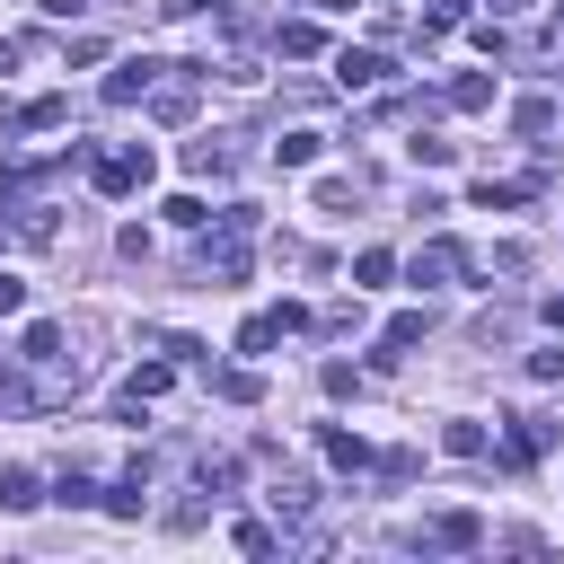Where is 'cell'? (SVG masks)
I'll use <instances>...</instances> for the list:
<instances>
[{
  "label": "cell",
  "mask_w": 564,
  "mask_h": 564,
  "mask_svg": "<svg viewBox=\"0 0 564 564\" xmlns=\"http://www.w3.org/2000/svg\"><path fill=\"white\" fill-rule=\"evenodd\" d=\"M273 335H282V318H247V326H239V352H265Z\"/></svg>",
  "instance_id": "20"
},
{
  "label": "cell",
  "mask_w": 564,
  "mask_h": 564,
  "mask_svg": "<svg viewBox=\"0 0 564 564\" xmlns=\"http://www.w3.org/2000/svg\"><path fill=\"white\" fill-rule=\"evenodd\" d=\"M44 493H36V467H0V512H36Z\"/></svg>",
  "instance_id": "5"
},
{
  "label": "cell",
  "mask_w": 564,
  "mask_h": 564,
  "mask_svg": "<svg viewBox=\"0 0 564 564\" xmlns=\"http://www.w3.org/2000/svg\"><path fill=\"white\" fill-rule=\"evenodd\" d=\"M18 362L53 371V362H62V326H27V335H18Z\"/></svg>",
  "instance_id": "8"
},
{
  "label": "cell",
  "mask_w": 564,
  "mask_h": 564,
  "mask_svg": "<svg viewBox=\"0 0 564 564\" xmlns=\"http://www.w3.org/2000/svg\"><path fill=\"white\" fill-rule=\"evenodd\" d=\"M388 273H397V256H388V247H371L362 265H352V282H388Z\"/></svg>",
  "instance_id": "22"
},
{
  "label": "cell",
  "mask_w": 564,
  "mask_h": 564,
  "mask_svg": "<svg viewBox=\"0 0 564 564\" xmlns=\"http://www.w3.org/2000/svg\"><path fill=\"white\" fill-rule=\"evenodd\" d=\"M0 70H18V44H10V36H0Z\"/></svg>",
  "instance_id": "26"
},
{
  "label": "cell",
  "mask_w": 564,
  "mask_h": 564,
  "mask_svg": "<svg viewBox=\"0 0 564 564\" xmlns=\"http://www.w3.org/2000/svg\"><path fill=\"white\" fill-rule=\"evenodd\" d=\"M529 380H564V352H555V344H538V352H529Z\"/></svg>",
  "instance_id": "23"
},
{
  "label": "cell",
  "mask_w": 564,
  "mask_h": 564,
  "mask_svg": "<svg viewBox=\"0 0 564 564\" xmlns=\"http://www.w3.org/2000/svg\"><path fill=\"white\" fill-rule=\"evenodd\" d=\"M380 70H388V62H380V53H362V44H344V53H335V80H344V89H371Z\"/></svg>",
  "instance_id": "4"
},
{
  "label": "cell",
  "mask_w": 564,
  "mask_h": 564,
  "mask_svg": "<svg viewBox=\"0 0 564 564\" xmlns=\"http://www.w3.org/2000/svg\"><path fill=\"white\" fill-rule=\"evenodd\" d=\"M309 503H318L309 476H282V485H273V512H309Z\"/></svg>",
  "instance_id": "18"
},
{
  "label": "cell",
  "mask_w": 564,
  "mask_h": 564,
  "mask_svg": "<svg viewBox=\"0 0 564 564\" xmlns=\"http://www.w3.org/2000/svg\"><path fill=\"white\" fill-rule=\"evenodd\" d=\"M547 318H555V326H564V300H547Z\"/></svg>",
  "instance_id": "27"
},
{
  "label": "cell",
  "mask_w": 564,
  "mask_h": 564,
  "mask_svg": "<svg viewBox=\"0 0 564 564\" xmlns=\"http://www.w3.org/2000/svg\"><path fill=\"white\" fill-rule=\"evenodd\" d=\"M141 177H151V151H141V141H124V151L89 159V185H98V194H132Z\"/></svg>",
  "instance_id": "1"
},
{
  "label": "cell",
  "mask_w": 564,
  "mask_h": 564,
  "mask_svg": "<svg viewBox=\"0 0 564 564\" xmlns=\"http://www.w3.org/2000/svg\"><path fill=\"white\" fill-rule=\"evenodd\" d=\"M450 106H459V115H485V106H493V80H485V70H459V80H450Z\"/></svg>",
  "instance_id": "9"
},
{
  "label": "cell",
  "mask_w": 564,
  "mask_h": 564,
  "mask_svg": "<svg viewBox=\"0 0 564 564\" xmlns=\"http://www.w3.org/2000/svg\"><path fill=\"white\" fill-rule=\"evenodd\" d=\"M441 450H450V459H485L493 441H485V423H450V433H441Z\"/></svg>",
  "instance_id": "12"
},
{
  "label": "cell",
  "mask_w": 564,
  "mask_h": 564,
  "mask_svg": "<svg viewBox=\"0 0 564 564\" xmlns=\"http://www.w3.org/2000/svg\"><path fill=\"white\" fill-rule=\"evenodd\" d=\"M10 309H27V282H10V273H0V318H10Z\"/></svg>",
  "instance_id": "24"
},
{
  "label": "cell",
  "mask_w": 564,
  "mask_h": 564,
  "mask_svg": "<svg viewBox=\"0 0 564 564\" xmlns=\"http://www.w3.org/2000/svg\"><path fill=\"white\" fill-rule=\"evenodd\" d=\"M53 124H62V98H27L18 106V132H53Z\"/></svg>",
  "instance_id": "15"
},
{
  "label": "cell",
  "mask_w": 564,
  "mask_h": 564,
  "mask_svg": "<svg viewBox=\"0 0 564 564\" xmlns=\"http://www.w3.org/2000/svg\"><path fill=\"white\" fill-rule=\"evenodd\" d=\"M414 344H423V309H406V318L380 326V362H397V352H414Z\"/></svg>",
  "instance_id": "6"
},
{
  "label": "cell",
  "mask_w": 564,
  "mask_h": 564,
  "mask_svg": "<svg viewBox=\"0 0 564 564\" xmlns=\"http://www.w3.org/2000/svg\"><path fill=\"white\" fill-rule=\"evenodd\" d=\"M318 44H326V36H318V18H292V27H282V53H292V62H300V53H318Z\"/></svg>",
  "instance_id": "17"
},
{
  "label": "cell",
  "mask_w": 564,
  "mask_h": 564,
  "mask_svg": "<svg viewBox=\"0 0 564 564\" xmlns=\"http://www.w3.org/2000/svg\"><path fill=\"white\" fill-rule=\"evenodd\" d=\"M538 450H547V423H521V433H512V441H503V459H512V467H529V459H538Z\"/></svg>",
  "instance_id": "14"
},
{
  "label": "cell",
  "mask_w": 564,
  "mask_h": 564,
  "mask_svg": "<svg viewBox=\"0 0 564 564\" xmlns=\"http://www.w3.org/2000/svg\"><path fill=\"white\" fill-rule=\"evenodd\" d=\"M476 538H485L476 512H441V521H433V547H476Z\"/></svg>",
  "instance_id": "10"
},
{
  "label": "cell",
  "mask_w": 564,
  "mask_h": 564,
  "mask_svg": "<svg viewBox=\"0 0 564 564\" xmlns=\"http://www.w3.org/2000/svg\"><path fill=\"white\" fill-rule=\"evenodd\" d=\"M326 459H335V467H371V450L352 441V433H326Z\"/></svg>",
  "instance_id": "19"
},
{
  "label": "cell",
  "mask_w": 564,
  "mask_h": 564,
  "mask_svg": "<svg viewBox=\"0 0 564 564\" xmlns=\"http://www.w3.org/2000/svg\"><path fill=\"white\" fill-rule=\"evenodd\" d=\"M159 211H168V221H177V230H203V221H211V211H203V194H168Z\"/></svg>",
  "instance_id": "16"
},
{
  "label": "cell",
  "mask_w": 564,
  "mask_h": 564,
  "mask_svg": "<svg viewBox=\"0 0 564 564\" xmlns=\"http://www.w3.org/2000/svg\"><path fill=\"white\" fill-rule=\"evenodd\" d=\"M168 380H177V371H168V362H141V371H132V397H159V388H168Z\"/></svg>",
  "instance_id": "21"
},
{
  "label": "cell",
  "mask_w": 564,
  "mask_h": 564,
  "mask_svg": "<svg viewBox=\"0 0 564 564\" xmlns=\"http://www.w3.org/2000/svg\"><path fill=\"white\" fill-rule=\"evenodd\" d=\"M151 115H159V124H185V115H194V80H159V89H151Z\"/></svg>",
  "instance_id": "7"
},
{
  "label": "cell",
  "mask_w": 564,
  "mask_h": 564,
  "mask_svg": "<svg viewBox=\"0 0 564 564\" xmlns=\"http://www.w3.org/2000/svg\"><path fill=\"white\" fill-rule=\"evenodd\" d=\"M89 10V0H44V18H80Z\"/></svg>",
  "instance_id": "25"
},
{
  "label": "cell",
  "mask_w": 564,
  "mask_h": 564,
  "mask_svg": "<svg viewBox=\"0 0 564 564\" xmlns=\"http://www.w3.org/2000/svg\"><path fill=\"white\" fill-rule=\"evenodd\" d=\"M159 70H168V62H115V80H106V98H115V106H132V98H151V89H159Z\"/></svg>",
  "instance_id": "3"
},
{
  "label": "cell",
  "mask_w": 564,
  "mask_h": 564,
  "mask_svg": "<svg viewBox=\"0 0 564 564\" xmlns=\"http://www.w3.org/2000/svg\"><path fill=\"white\" fill-rule=\"evenodd\" d=\"M459 273H467V247L459 239H433V247L414 256V282H459Z\"/></svg>",
  "instance_id": "2"
},
{
  "label": "cell",
  "mask_w": 564,
  "mask_h": 564,
  "mask_svg": "<svg viewBox=\"0 0 564 564\" xmlns=\"http://www.w3.org/2000/svg\"><path fill=\"white\" fill-rule=\"evenodd\" d=\"M318 151H326V132H282V141H273V159H282V168H309Z\"/></svg>",
  "instance_id": "11"
},
{
  "label": "cell",
  "mask_w": 564,
  "mask_h": 564,
  "mask_svg": "<svg viewBox=\"0 0 564 564\" xmlns=\"http://www.w3.org/2000/svg\"><path fill=\"white\" fill-rule=\"evenodd\" d=\"M185 168H194V177H221V168H230V141H221V132H211V141H194V151H185Z\"/></svg>",
  "instance_id": "13"
}]
</instances>
